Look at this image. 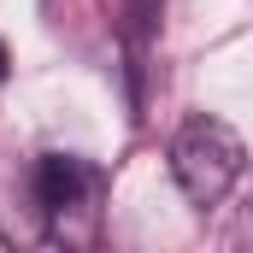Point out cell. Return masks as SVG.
Masks as SVG:
<instances>
[{"label": "cell", "instance_id": "277c9868", "mask_svg": "<svg viewBox=\"0 0 253 253\" xmlns=\"http://www.w3.org/2000/svg\"><path fill=\"white\" fill-rule=\"evenodd\" d=\"M0 248H6V236H0Z\"/></svg>", "mask_w": 253, "mask_h": 253}, {"label": "cell", "instance_id": "3957f363", "mask_svg": "<svg viewBox=\"0 0 253 253\" xmlns=\"http://www.w3.org/2000/svg\"><path fill=\"white\" fill-rule=\"evenodd\" d=\"M6 65H12V53H6V42H0V77H6Z\"/></svg>", "mask_w": 253, "mask_h": 253}, {"label": "cell", "instance_id": "6da1fadb", "mask_svg": "<svg viewBox=\"0 0 253 253\" xmlns=\"http://www.w3.org/2000/svg\"><path fill=\"white\" fill-rule=\"evenodd\" d=\"M242 165H248V147L224 118H189L171 135V177L189 194V206H200V212L218 206L242 183Z\"/></svg>", "mask_w": 253, "mask_h": 253}, {"label": "cell", "instance_id": "7a4b0ae2", "mask_svg": "<svg viewBox=\"0 0 253 253\" xmlns=\"http://www.w3.org/2000/svg\"><path fill=\"white\" fill-rule=\"evenodd\" d=\"M30 194H36V212L47 218V236L53 242H83L77 218L88 230H100V171L77 153H42L30 165Z\"/></svg>", "mask_w": 253, "mask_h": 253}]
</instances>
